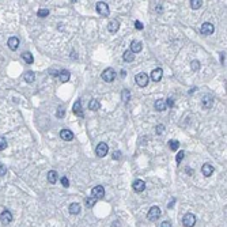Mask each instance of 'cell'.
Masks as SVG:
<instances>
[{
  "instance_id": "obj_1",
  "label": "cell",
  "mask_w": 227,
  "mask_h": 227,
  "mask_svg": "<svg viewBox=\"0 0 227 227\" xmlns=\"http://www.w3.org/2000/svg\"><path fill=\"white\" fill-rule=\"evenodd\" d=\"M101 78L104 79L105 82H108V83H110L116 79V71L113 70V68H106V70L101 74Z\"/></svg>"
},
{
  "instance_id": "obj_2",
  "label": "cell",
  "mask_w": 227,
  "mask_h": 227,
  "mask_svg": "<svg viewBox=\"0 0 227 227\" xmlns=\"http://www.w3.org/2000/svg\"><path fill=\"white\" fill-rule=\"evenodd\" d=\"M135 80L137 86H140V87H146L147 84H148V75L144 74V72H140V74H137L135 76Z\"/></svg>"
},
{
  "instance_id": "obj_3",
  "label": "cell",
  "mask_w": 227,
  "mask_h": 227,
  "mask_svg": "<svg viewBox=\"0 0 227 227\" xmlns=\"http://www.w3.org/2000/svg\"><path fill=\"white\" fill-rule=\"evenodd\" d=\"M97 11H98L99 15L108 16L109 14H110V8H109V6L106 4V3H104V2H98V3H97Z\"/></svg>"
},
{
  "instance_id": "obj_4",
  "label": "cell",
  "mask_w": 227,
  "mask_h": 227,
  "mask_svg": "<svg viewBox=\"0 0 227 227\" xmlns=\"http://www.w3.org/2000/svg\"><path fill=\"white\" fill-rule=\"evenodd\" d=\"M182 225L185 227H193L196 225V216L189 212V214H186L182 218Z\"/></svg>"
},
{
  "instance_id": "obj_5",
  "label": "cell",
  "mask_w": 227,
  "mask_h": 227,
  "mask_svg": "<svg viewBox=\"0 0 227 227\" xmlns=\"http://www.w3.org/2000/svg\"><path fill=\"white\" fill-rule=\"evenodd\" d=\"M161 214H162V212H161V208L156 207V205H154V207L150 208L148 214H147V218H148L150 221H156V219L161 216Z\"/></svg>"
},
{
  "instance_id": "obj_6",
  "label": "cell",
  "mask_w": 227,
  "mask_h": 227,
  "mask_svg": "<svg viewBox=\"0 0 227 227\" xmlns=\"http://www.w3.org/2000/svg\"><path fill=\"white\" fill-rule=\"evenodd\" d=\"M108 151H109L108 144H106V143H99L97 146V148H95V154H97L99 158H104L106 154H108Z\"/></svg>"
},
{
  "instance_id": "obj_7",
  "label": "cell",
  "mask_w": 227,
  "mask_h": 227,
  "mask_svg": "<svg viewBox=\"0 0 227 227\" xmlns=\"http://www.w3.org/2000/svg\"><path fill=\"white\" fill-rule=\"evenodd\" d=\"M91 195H92V197L97 200V199H102L105 196V189H104V186H101V185H98V186H95V188H92V191H91Z\"/></svg>"
},
{
  "instance_id": "obj_8",
  "label": "cell",
  "mask_w": 227,
  "mask_h": 227,
  "mask_svg": "<svg viewBox=\"0 0 227 227\" xmlns=\"http://www.w3.org/2000/svg\"><path fill=\"white\" fill-rule=\"evenodd\" d=\"M214 30L215 29H214V25H212V23L205 22V23H203L200 32H201V34H204V36H211V34L214 33Z\"/></svg>"
},
{
  "instance_id": "obj_9",
  "label": "cell",
  "mask_w": 227,
  "mask_h": 227,
  "mask_svg": "<svg viewBox=\"0 0 227 227\" xmlns=\"http://www.w3.org/2000/svg\"><path fill=\"white\" fill-rule=\"evenodd\" d=\"M0 221L3 223H11L12 222V214L8 209H4V211L2 212V215H0Z\"/></svg>"
},
{
  "instance_id": "obj_10",
  "label": "cell",
  "mask_w": 227,
  "mask_h": 227,
  "mask_svg": "<svg viewBox=\"0 0 227 227\" xmlns=\"http://www.w3.org/2000/svg\"><path fill=\"white\" fill-rule=\"evenodd\" d=\"M163 76V71L162 68H155L152 72H151V79H152L154 82H159Z\"/></svg>"
},
{
  "instance_id": "obj_11",
  "label": "cell",
  "mask_w": 227,
  "mask_h": 227,
  "mask_svg": "<svg viewBox=\"0 0 227 227\" xmlns=\"http://www.w3.org/2000/svg\"><path fill=\"white\" fill-rule=\"evenodd\" d=\"M212 105H214V97H212V95H209V94L204 95V98H203V108H204V109H209Z\"/></svg>"
},
{
  "instance_id": "obj_12",
  "label": "cell",
  "mask_w": 227,
  "mask_h": 227,
  "mask_svg": "<svg viewBox=\"0 0 227 227\" xmlns=\"http://www.w3.org/2000/svg\"><path fill=\"white\" fill-rule=\"evenodd\" d=\"M143 49V44L140 42V41H132L131 42V52L132 53H139L140 50Z\"/></svg>"
},
{
  "instance_id": "obj_13",
  "label": "cell",
  "mask_w": 227,
  "mask_h": 227,
  "mask_svg": "<svg viewBox=\"0 0 227 227\" xmlns=\"http://www.w3.org/2000/svg\"><path fill=\"white\" fill-rule=\"evenodd\" d=\"M201 171H203V175H204V177H211L212 173H214V166H211L209 163H205V165H203Z\"/></svg>"
},
{
  "instance_id": "obj_14",
  "label": "cell",
  "mask_w": 227,
  "mask_h": 227,
  "mask_svg": "<svg viewBox=\"0 0 227 227\" xmlns=\"http://www.w3.org/2000/svg\"><path fill=\"white\" fill-rule=\"evenodd\" d=\"M60 136H61V139H63V140H65V142L74 139V133H72V131H70V129H61L60 131Z\"/></svg>"
},
{
  "instance_id": "obj_15",
  "label": "cell",
  "mask_w": 227,
  "mask_h": 227,
  "mask_svg": "<svg viewBox=\"0 0 227 227\" xmlns=\"http://www.w3.org/2000/svg\"><path fill=\"white\" fill-rule=\"evenodd\" d=\"M132 188L135 189V192H143L144 189H146V182L142 181V180H136L132 184Z\"/></svg>"
},
{
  "instance_id": "obj_16",
  "label": "cell",
  "mask_w": 227,
  "mask_h": 227,
  "mask_svg": "<svg viewBox=\"0 0 227 227\" xmlns=\"http://www.w3.org/2000/svg\"><path fill=\"white\" fill-rule=\"evenodd\" d=\"M118 29H120V22L118 20H110V22H109V25H108V30L110 33H117L118 32Z\"/></svg>"
},
{
  "instance_id": "obj_17",
  "label": "cell",
  "mask_w": 227,
  "mask_h": 227,
  "mask_svg": "<svg viewBox=\"0 0 227 227\" xmlns=\"http://www.w3.org/2000/svg\"><path fill=\"white\" fill-rule=\"evenodd\" d=\"M19 46V38L18 37H11V38H8V48L11 50H16Z\"/></svg>"
},
{
  "instance_id": "obj_18",
  "label": "cell",
  "mask_w": 227,
  "mask_h": 227,
  "mask_svg": "<svg viewBox=\"0 0 227 227\" xmlns=\"http://www.w3.org/2000/svg\"><path fill=\"white\" fill-rule=\"evenodd\" d=\"M72 110L76 116H83V109H82V105H80V101H76L72 106Z\"/></svg>"
},
{
  "instance_id": "obj_19",
  "label": "cell",
  "mask_w": 227,
  "mask_h": 227,
  "mask_svg": "<svg viewBox=\"0 0 227 227\" xmlns=\"http://www.w3.org/2000/svg\"><path fill=\"white\" fill-rule=\"evenodd\" d=\"M58 78H60V80H61V82H68V80H70V78H71L70 71H67V70H61L60 72H58Z\"/></svg>"
},
{
  "instance_id": "obj_20",
  "label": "cell",
  "mask_w": 227,
  "mask_h": 227,
  "mask_svg": "<svg viewBox=\"0 0 227 227\" xmlns=\"http://www.w3.org/2000/svg\"><path fill=\"white\" fill-rule=\"evenodd\" d=\"M99 108H101L99 101H97V99H91L90 104H88V109L92 110V112H97V110H99Z\"/></svg>"
},
{
  "instance_id": "obj_21",
  "label": "cell",
  "mask_w": 227,
  "mask_h": 227,
  "mask_svg": "<svg viewBox=\"0 0 227 227\" xmlns=\"http://www.w3.org/2000/svg\"><path fill=\"white\" fill-rule=\"evenodd\" d=\"M154 106H155V109L158 112H163L165 109H166V101H163V99H158Z\"/></svg>"
},
{
  "instance_id": "obj_22",
  "label": "cell",
  "mask_w": 227,
  "mask_h": 227,
  "mask_svg": "<svg viewBox=\"0 0 227 227\" xmlns=\"http://www.w3.org/2000/svg\"><path fill=\"white\" fill-rule=\"evenodd\" d=\"M80 205L78 204V203H72V204L70 205V214L72 215H78L79 212H80Z\"/></svg>"
},
{
  "instance_id": "obj_23",
  "label": "cell",
  "mask_w": 227,
  "mask_h": 227,
  "mask_svg": "<svg viewBox=\"0 0 227 227\" xmlns=\"http://www.w3.org/2000/svg\"><path fill=\"white\" fill-rule=\"evenodd\" d=\"M57 177H58V175H57V173L54 170H50L49 173H48V181H49L50 184H56V182H57Z\"/></svg>"
},
{
  "instance_id": "obj_24",
  "label": "cell",
  "mask_w": 227,
  "mask_h": 227,
  "mask_svg": "<svg viewBox=\"0 0 227 227\" xmlns=\"http://www.w3.org/2000/svg\"><path fill=\"white\" fill-rule=\"evenodd\" d=\"M22 58L26 61L27 64H33V61H34L33 54L30 53V52H23V53H22Z\"/></svg>"
},
{
  "instance_id": "obj_25",
  "label": "cell",
  "mask_w": 227,
  "mask_h": 227,
  "mask_svg": "<svg viewBox=\"0 0 227 227\" xmlns=\"http://www.w3.org/2000/svg\"><path fill=\"white\" fill-rule=\"evenodd\" d=\"M122 57H124V60L128 61V63H131V61L135 60V56H133V53L131 52V50H125V52H124V54H122Z\"/></svg>"
},
{
  "instance_id": "obj_26",
  "label": "cell",
  "mask_w": 227,
  "mask_h": 227,
  "mask_svg": "<svg viewBox=\"0 0 227 227\" xmlns=\"http://www.w3.org/2000/svg\"><path fill=\"white\" fill-rule=\"evenodd\" d=\"M34 79H36V75H34L33 71H29L25 74V80L27 82V83H33Z\"/></svg>"
},
{
  "instance_id": "obj_27",
  "label": "cell",
  "mask_w": 227,
  "mask_h": 227,
  "mask_svg": "<svg viewBox=\"0 0 227 227\" xmlns=\"http://www.w3.org/2000/svg\"><path fill=\"white\" fill-rule=\"evenodd\" d=\"M121 98H122V101L125 102H129V98H131V92H129V90H122V92H121Z\"/></svg>"
},
{
  "instance_id": "obj_28",
  "label": "cell",
  "mask_w": 227,
  "mask_h": 227,
  "mask_svg": "<svg viewBox=\"0 0 227 227\" xmlns=\"http://www.w3.org/2000/svg\"><path fill=\"white\" fill-rule=\"evenodd\" d=\"M201 6H203V2H201V0H192V2H191V7H192L193 10L200 8Z\"/></svg>"
},
{
  "instance_id": "obj_29",
  "label": "cell",
  "mask_w": 227,
  "mask_h": 227,
  "mask_svg": "<svg viewBox=\"0 0 227 227\" xmlns=\"http://www.w3.org/2000/svg\"><path fill=\"white\" fill-rule=\"evenodd\" d=\"M178 146H180V143H178L177 140H170L169 142V147H170V150H173V151L178 150Z\"/></svg>"
},
{
  "instance_id": "obj_30",
  "label": "cell",
  "mask_w": 227,
  "mask_h": 227,
  "mask_svg": "<svg viewBox=\"0 0 227 227\" xmlns=\"http://www.w3.org/2000/svg\"><path fill=\"white\" fill-rule=\"evenodd\" d=\"M7 148V140L3 136H0V151H4Z\"/></svg>"
},
{
  "instance_id": "obj_31",
  "label": "cell",
  "mask_w": 227,
  "mask_h": 227,
  "mask_svg": "<svg viewBox=\"0 0 227 227\" xmlns=\"http://www.w3.org/2000/svg\"><path fill=\"white\" fill-rule=\"evenodd\" d=\"M94 204H95V199L94 197H87V199H86V205H87V207H92Z\"/></svg>"
},
{
  "instance_id": "obj_32",
  "label": "cell",
  "mask_w": 227,
  "mask_h": 227,
  "mask_svg": "<svg viewBox=\"0 0 227 227\" xmlns=\"http://www.w3.org/2000/svg\"><path fill=\"white\" fill-rule=\"evenodd\" d=\"M48 14H49V10L46 8H42L38 11V16H41V18H45V16H48Z\"/></svg>"
},
{
  "instance_id": "obj_33",
  "label": "cell",
  "mask_w": 227,
  "mask_h": 227,
  "mask_svg": "<svg viewBox=\"0 0 227 227\" xmlns=\"http://www.w3.org/2000/svg\"><path fill=\"white\" fill-rule=\"evenodd\" d=\"M191 65H192V70L193 71H199V68H200V63H199L197 60H193Z\"/></svg>"
},
{
  "instance_id": "obj_34",
  "label": "cell",
  "mask_w": 227,
  "mask_h": 227,
  "mask_svg": "<svg viewBox=\"0 0 227 227\" xmlns=\"http://www.w3.org/2000/svg\"><path fill=\"white\" fill-rule=\"evenodd\" d=\"M184 156H185V152L184 151H180V152L177 154V156H175V159H177V163H180L182 159H184Z\"/></svg>"
},
{
  "instance_id": "obj_35",
  "label": "cell",
  "mask_w": 227,
  "mask_h": 227,
  "mask_svg": "<svg viewBox=\"0 0 227 227\" xmlns=\"http://www.w3.org/2000/svg\"><path fill=\"white\" fill-rule=\"evenodd\" d=\"M61 184H63L64 188H68V186H70V181H68L67 177H61Z\"/></svg>"
},
{
  "instance_id": "obj_36",
  "label": "cell",
  "mask_w": 227,
  "mask_h": 227,
  "mask_svg": "<svg viewBox=\"0 0 227 227\" xmlns=\"http://www.w3.org/2000/svg\"><path fill=\"white\" fill-rule=\"evenodd\" d=\"M155 131H156V133H158V135H162V133H163V131H165V126H163V125H158L156 128H155Z\"/></svg>"
},
{
  "instance_id": "obj_37",
  "label": "cell",
  "mask_w": 227,
  "mask_h": 227,
  "mask_svg": "<svg viewBox=\"0 0 227 227\" xmlns=\"http://www.w3.org/2000/svg\"><path fill=\"white\" fill-rule=\"evenodd\" d=\"M7 173V169H6V166L3 163H0V177H2V175H4Z\"/></svg>"
},
{
  "instance_id": "obj_38",
  "label": "cell",
  "mask_w": 227,
  "mask_h": 227,
  "mask_svg": "<svg viewBox=\"0 0 227 227\" xmlns=\"http://www.w3.org/2000/svg\"><path fill=\"white\" fill-rule=\"evenodd\" d=\"M135 27H136V29H139V30H143V27H144V26H143V23H142V22L136 20V22H135Z\"/></svg>"
},
{
  "instance_id": "obj_39",
  "label": "cell",
  "mask_w": 227,
  "mask_h": 227,
  "mask_svg": "<svg viewBox=\"0 0 227 227\" xmlns=\"http://www.w3.org/2000/svg\"><path fill=\"white\" fill-rule=\"evenodd\" d=\"M166 101H167V102H166V106H169V108H171V106L174 105V102H173V99H171V98L166 99Z\"/></svg>"
},
{
  "instance_id": "obj_40",
  "label": "cell",
  "mask_w": 227,
  "mask_h": 227,
  "mask_svg": "<svg viewBox=\"0 0 227 227\" xmlns=\"http://www.w3.org/2000/svg\"><path fill=\"white\" fill-rule=\"evenodd\" d=\"M49 74L52 75V76H58V71H56V70H50Z\"/></svg>"
},
{
  "instance_id": "obj_41",
  "label": "cell",
  "mask_w": 227,
  "mask_h": 227,
  "mask_svg": "<svg viewBox=\"0 0 227 227\" xmlns=\"http://www.w3.org/2000/svg\"><path fill=\"white\" fill-rule=\"evenodd\" d=\"M120 155H121V152H120V151H117V152L114 151V154H113V158H114V159H118Z\"/></svg>"
},
{
  "instance_id": "obj_42",
  "label": "cell",
  "mask_w": 227,
  "mask_h": 227,
  "mask_svg": "<svg viewBox=\"0 0 227 227\" xmlns=\"http://www.w3.org/2000/svg\"><path fill=\"white\" fill-rule=\"evenodd\" d=\"M64 116V110H61V109H58L57 110V117L60 118V117H63Z\"/></svg>"
},
{
  "instance_id": "obj_43",
  "label": "cell",
  "mask_w": 227,
  "mask_h": 227,
  "mask_svg": "<svg viewBox=\"0 0 227 227\" xmlns=\"http://www.w3.org/2000/svg\"><path fill=\"white\" fill-rule=\"evenodd\" d=\"M161 227H171V225H170V222H163L161 225Z\"/></svg>"
},
{
  "instance_id": "obj_44",
  "label": "cell",
  "mask_w": 227,
  "mask_h": 227,
  "mask_svg": "<svg viewBox=\"0 0 227 227\" xmlns=\"http://www.w3.org/2000/svg\"><path fill=\"white\" fill-rule=\"evenodd\" d=\"M221 57H222V64H225V54H221Z\"/></svg>"
}]
</instances>
